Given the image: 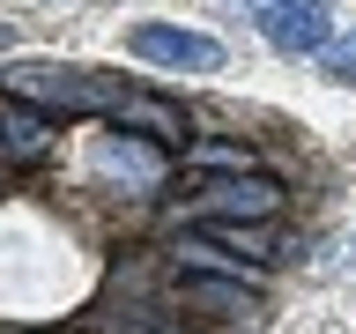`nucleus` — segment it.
I'll list each match as a JSON object with an SVG mask.
<instances>
[{
    "label": "nucleus",
    "instance_id": "nucleus-3",
    "mask_svg": "<svg viewBox=\"0 0 356 334\" xmlns=\"http://www.w3.org/2000/svg\"><path fill=\"white\" fill-rule=\"evenodd\" d=\"M245 15L260 22V38L289 60H305V52H327L334 45V22H327V0H238Z\"/></svg>",
    "mask_w": 356,
    "mask_h": 334
},
{
    "label": "nucleus",
    "instance_id": "nucleus-5",
    "mask_svg": "<svg viewBox=\"0 0 356 334\" xmlns=\"http://www.w3.org/2000/svg\"><path fill=\"white\" fill-rule=\"evenodd\" d=\"M134 52L156 67H193V74H216L222 67V45L208 30H171V22H141L134 30Z\"/></svg>",
    "mask_w": 356,
    "mask_h": 334
},
{
    "label": "nucleus",
    "instance_id": "nucleus-10",
    "mask_svg": "<svg viewBox=\"0 0 356 334\" xmlns=\"http://www.w3.org/2000/svg\"><path fill=\"white\" fill-rule=\"evenodd\" d=\"M0 45H8V22H0Z\"/></svg>",
    "mask_w": 356,
    "mask_h": 334
},
{
    "label": "nucleus",
    "instance_id": "nucleus-9",
    "mask_svg": "<svg viewBox=\"0 0 356 334\" xmlns=\"http://www.w3.org/2000/svg\"><path fill=\"white\" fill-rule=\"evenodd\" d=\"M319 67H327L334 82H356V30H349V38H334L327 52H319Z\"/></svg>",
    "mask_w": 356,
    "mask_h": 334
},
{
    "label": "nucleus",
    "instance_id": "nucleus-8",
    "mask_svg": "<svg viewBox=\"0 0 356 334\" xmlns=\"http://www.w3.org/2000/svg\"><path fill=\"white\" fill-rule=\"evenodd\" d=\"M208 245H222V253H238V260H252V267L275 260V245H267L260 223H208Z\"/></svg>",
    "mask_w": 356,
    "mask_h": 334
},
{
    "label": "nucleus",
    "instance_id": "nucleus-1",
    "mask_svg": "<svg viewBox=\"0 0 356 334\" xmlns=\"http://www.w3.org/2000/svg\"><path fill=\"white\" fill-rule=\"evenodd\" d=\"M0 89L38 104V111H104V119H119V104H127L119 74H104V67H52V60L0 67Z\"/></svg>",
    "mask_w": 356,
    "mask_h": 334
},
{
    "label": "nucleus",
    "instance_id": "nucleus-4",
    "mask_svg": "<svg viewBox=\"0 0 356 334\" xmlns=\"http://www.w3.org/2000/svg\"><path fill=\"white\" fill-rule=\"evenodd\" d=\"M89 171L104 178V186H134V193H149V186H163V149H156L149 134H97Z\"/></svg>",
    "mask_w": 356,
    "mask_h": 334
},
{
    "label": "nucleus",
    "instance_id": "nucleus-6",
    "mask_svg": "<svg viewBox=\"0 0 356 334\" xmlns=\"http://www.w3.org/2000/svg\"><path fill=\"white\" fill-rule=\"evenodd\" d=\"M252 289H260V275H193L186 267V283H178V305L193 312H252Z\"/></svg>",
    "mask_w": 356,
    "mask_h": 334
},
{
    "label": "nucleus",
    "instance_id": "nucleus-2",
    "mask_svg": "<svg viewBox=\"0 0 356 334\" xmlns=\"http://www.w3.org/2000/svg\"><path fill=\"white\" fill-rule=\"evenodd\" d=\"M186 208H193L200 223H267L282 208V186L260 178V171H222V178H208V186H193Z\"/></svg>",
    "mask_w": 356,
    "mask_h": 334
},
{
    "label": "nucleus",
    "instance_id": "nucleus-7",
    "mask_svg": "<svg viewBox=\"0 0 356 334\" xmlns=\"http://www.w3.org/2000/svg\"><path fill=\"white\" fill-rule=\"evenodd\" d=\"M52 149V119L44 111H0V156L8 164H38Z\"/></svg>",
    "mask_w": 356,
    "mask_h": 334
}]
</instances>
